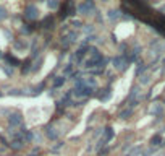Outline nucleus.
I'll return each instance as SVG.
<instances>
[{"mask_svg":"<svg viewBox=\"0 0 165 156\" xmlns=\"http://www.w3.org/2000/svg\"><path fill=\"white\" fill-rule=\"evenodd\" d=\"M141 99H143V90H141V86L139 85H133L130 93H128V106L134 109V107L141 102Z\"/></svg>","mask_w":165,"mask_h":156,"instance_id":"nucleus-1","label":"nucleus"},{"mask_svg":"<svg viewBox=\"0 0 165 156\" xmlns=\"http://www.w3.org/2000/svg\"><path fill=\"white\" fill-rule=\"evenodd\" d=\"M112 63H113V69L118 70L120 73L126 72L128 67H130V60H128L126 54H118V55H115V57L112 59Z\"/></svg>","mask_w":165,"mask_h":156,"instance_id":"nucleus-2","label":"nucleus"},{"mask_svg":"<svg viewBox=\"0 0 165 156\" xmlns=\"http://www.w3.org/2000/svg\"><path fill=\"white\" fill-rule=\"evenodd\" d=\"M76 10H78V13L83 15V17H89V15L97 13V10H96V3L92 2V0H86V2L78 3Z\"/></svg>","mask_w":165,"mask_h":156,"instance_id":"nucleus-3","label":"nucleus"},{"mask_svg":"<svg viewBox=\"0 0 165 156\" xmlns=\"http://www.w3.org/2000/svg\"><path fill=\"white\" fill-rule=\"evenodd\" d=\"M97 98H99L100 102H107L108 99L112 98V85H107V88L100 90V93L97 94Z\"/></svg>","mask_w":165,"mask_h":156,"instance_id":"nucleus-4","label":"nucleus"},{"mask_svg":"<svg viewBox=\"0 0 165 156\" xmlns=\"http://www.w3.org/2000/svg\"><path fill=\"white\" fill-rule=\"evenodd\" d=\"M164 111H165V106L162 102H152V106H151V114L154 115V117H159L160 119V115L164 114Z\"/></svg>","mask_w":165,"mask_h":156,"instance_id":"nucleus-5","label":"nucleus"},{"mask_svg":"<svg viewBox=\"0 0 165 156\" xmlns=\"http://www.w3.org/2000/svg\"><path fill=\"white\" fill-rule=\"evenodd\" d=\"M107 17H108V20H110V21H118V20L123 18V11H122V8L110 10V11L107 13Z\"/></svg>","mask_w":165,"mask_h":156,"instance_id":"nucleus-6","label":"nucleus"},{"mask_svg":"<svg viewBox=\"0 0 165 156\" xmlns=\"http://www.w3.org/2000/svg\"><path fill=\"white\" fill-rule=\"evenodd\" d=\"M102 135H104V140L108 143V142H112L115 137V130H113V127H105V129H102Z\"/></svg>","mask_w":165,"mask_h":156,"instance_id":"nucleus-7","label":"nucleus"},{"mask_svg":"<svg viewBox=\"0 0 165 156\" xmlns=\"http://www.w3.org/2000/svg\"><path fill=\"white\" fill-rule=\"evenodd\" d=\"M149 143H151V146H152V148L162 146V145H164V138H162V135H160V133L152 135V137H151V140H149Z\"/></svg>","mask_w":165,"mask_h":156,"instance_id":"nucleus-8","label":"nucleus"},{"mask_svg":"<svg viewBox=\"0 0 165 156\" xmlns=\"http://www.w3.org/2000/svg\"><path fill=\"white\" fill-rule=\"evenodd\" d=\"M133 111H134V109H133V107H130V106H128V107H125V109H122V111L118 112V119H123V121L130 119L131 115H133Z\"/></svg>","mask_w":165,"mask_h":156,"instance_id":"nucleus-9","label":"nucleus"},{"mask_svg":"<svg viewBox=\"0 0 165 156\" xmlns=\"http://www.w3.org/2000/svg\"><path fill=\"white\" fill-rule=\"evenodd\" d=\"M147 69H149V65H146L144 62L138 60V67H136V77H143L144 72H146Z\"/></svg>","mask_w":165,"mask_h":156,"instance_id":"nucleus-10","label":"nucleus"},{"mask_svg":"<svg viewBox=\"0 0 165 156\" xmlns=\"http://www.w3.org/2000/svg\"><path fill=\"white\" fill-rule=\"evenodd\" d=\"M141 154H143V146H141V145H136V146H133L125 156H141Z\"/></svg>","mask_w":165,"mask_h":156,"instance_id":"nucleus-11","label":"nucleus"},{"mask_svg":"<svg viewBox=\"0 0 165 156\" xmlns=\"http://www.w3.org/2000/svg\"><path fill=\"white\" fill-rule=\"evenodd\" d=\"M84 85H86L87 88H92V90H96V88H97V81H96L94 77H87V78H84Z\"/></svg>","mask_w":165,"mask_h":156,"instance_id":"nucleus-12","label":"nucleus"},{"mask_svg":"<svg viewBox=\"0 0 165 156\" xmlns=\"http://www.w3.org/2000/svg\"><path fill=\"white\" fill-rule=\"evenodd\" d=\"M70 26L73 28V29H83V26H84V23L81 21V20H71L70 21Z\"/></svg>","mask_w":165,"mask_h":156,"instance_id":"nucleus-13","label":"nucleus"},{"mask_svg":"<svg viewBox=\"0 0 165 156\" xmlns=\"http://www.w3.org/2000/svg\"><path fill=\"white\" fill-rule=\"evenodd\" d=\"M65 81H66V78L63 77V75H62V77H57L54 80V86L55 88H62L63 85H65Z\"/></svg>","mask_w":165,"mask_h":156,"instance_id":"nucleus-14","label":"nucleus"},{"mask_svg":"<svg viewBox=\"0 0 165 156\" xmlns=\"http://www.w3.org/2000/svg\"><path fill=\"white\" fill-rule=\"evenodd\" d=\"M39 10L36 7H28V18H37Z\"/></svg>","mask_w":165,"mask_h":156,"instance_id":"nucleus-15","label":"nucleus"},{"mask_svg":"<svg viewBox=\"0 0 165 156\" xmlns=\"http://www.w3.org/2000/svg\"><path fill=\"white\" fill-rule=\"evenodd\" d=\"M47 137L50 140H57L58 138V133L55 132V129H52V127H47Z\"/></svg>","mask_w":165,"mask_h":156,"instance_id":"nucleus-16","label":"nucleus"},{"mask_svg":"<svg viewBox=\"0 0 165 156\" xmlns=\"http://www.w3.org/2000/svg\"><path fill=\"white\" fill-rule=\"evenodd\" d=\"M83 31H84V34H86V36H92V34H94V26H92V25H84Z\"/></svg>","mask_w":165,"mask_h":156,"instance_id":"nucleus-17","label":"nucleus"},{"mask_svg":"<svg viewBox=\"0 0 165 156\" xmlns=\"http://www.w3.org/2000/svg\"><path fill=\"white\" fill-rule=\"evenodd\" d=\"M149 83H151V77H149V75H143V77L139 78V86L141 85H149Z\"/></svg>","mask_w":165,"mask_h":156,"instance_id":"nucleus-18","label":"nucleus"},{"mask_svg":"<svg viewBox=\"0 0 165 156\" xmlns=\"http://www.w3.org/2000/svg\"><path fill=\"white\" fill-rule=\"evenodd\" d=\"M105 145H107V142H105L104 138H100L99 142H97V145H96V150H97V151H100V148H104Z\"/></svg>","mask_w":165,"mask_h":156,"instance_id":"nucleus-19","label":"nucleus"},{"mask_svg":"<svg viewBox=\"0 0 165 156\" xmlns=\"http://www.w3.org/2000/svg\"><path fill=\"white\" fill-rule=\"evenodd\" d=\"M155 153V148H149V150H146V151H143V156H152V154H154Z\"/></svg>","mask_w":165,"mask_h":156,"instance_id":"nucleus-20","label":"nucleus"},{"mask_svg":"<svg viewBox=\"0 0 165 156\" xmlns=\"http://www.w3.org/2000/svg\"><path fill=\"white\" fill-rule=\"evenodd\" d=\"M47 5H49V8H52V10H57L58 7H60V3L58 2H49Z\"/></svg>","mask_w":165,"mask_h":156,"instance_id":"nucleus-21","label":"nucleus"}]
</instances>
